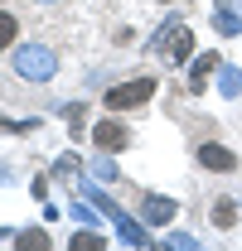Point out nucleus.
<instances>
[{
	"label": "nucleus",
	"instance_id": "1",
	"mask_svg": "<svg viewBox=\"0 0 242 251\" xmlns=\"http://www.w3.org/2000/svg\"><path fill=\"white\" fill-rule=\"evenodd\" d=\"M155 97V77H131V82H121L107 92V111H126V106H141V101H151Z\"/></svg>",
	"mask_w": 242,
	"mask_h": 251
},
{
	"label": "nucleus",
	"instance_id": "2",
	"mask_svg": "<svg viewBox=\"0 0 242 251\" xmlns=\"http://www.w3.org/2000/svg\"><path fill=\"white\" fill-rule=\"evenodd\" d=\"M199 164L204 169H218V174H233L238 169V155L228 145H199Z\"/></svg>",
	"mask_w": 242,
	"mask_h": 251
},
{
	"label": "nucleus",
	"instance_id": "3",
	"mask_svg": "<svg viewBox=\"0 0 242 251\" xmlns=\"http://www.w3.org/2000/svg\"><path fill=\"white\" fill-rule=\"evenodd\" d=\"M92 140H97V150H126V140H131V130L121 121H102L92 130Z\"/></svg>",
	"mask_w": 242,
	"mask_h": 251
},
{
	"label": "nucleus",
	"instance_id": "4",
	"mask_svg": "<svg viewBox=\"0 0 242 251\" xmlns=\"http://www.w3.org/2000/svg\"><path fill=\"white\" fill-rule=\"evenodd\" d=\"M15 39H20V20H15L10 10H0V53H5Z\"/></svg>",
	"mask_w": 242,
	"mask_h": 251
},
{
	"label": "nucleus",
	"instance_id": "5",
	"mask_svg": "<svg viewBox=\"0 0 242 251\" xmlns=\"http://www.w3.org/2000/svg\"><path fill=\"white\" fill-rule=\"evenodd\" d=\"M189 44H194V34H189V29H180L175 39H170V49H165V53L180 63V58H189Z\"/></svg>",
	"mask_w": 242,
	"mask_h": 251
},
{
	"label": "nucleus",
	"instance_id": "6",
	"mask_svg": "<svg viewBox=\"0 0 242 251\" xmlns=\"http://www.w3.org/2000/svg\"><path fill=\"white\" fill-rule=\"evenodd\" d=\"M233 218H238L233 203H213V222H218V227H233Z\"/></svg>",
	"mask_w": 242,
	"mask_h": 251
},
{
	"label": "nucleus",
	"instance_id": "7",
	"mask_svg": "<svg viewBox=\"0 0 242 251\" xmlns=\"http://www.w3.org/2000/svg\"><path fill=\"white\" fill-rule=\"evenodd\" d=\"M73 247H78V251H102V237H92V232H78V237H73Z\"/></svg>",
	"mask_w": 242,
	"mask_h": 251
},
{
	"label": "nucleus",
	"instance_id": "8",
	"mask_svg": "<svg viewBox=\"0 0 242 251\" xmlns=\"http://www.w3.org/2000/svg\"><path fill=\"white\" fill-rule=\"evenodd\" d=\"M20 247H30V251H44V247H49V237H44V232H25V237H20Z\"/></svg>",
	"mask_w": 242,
	"mask_h": 251
},
{
	"label": "nucleus",
	"instance_id": "9",
	"mask_svg": "<svg viewBox=\"0 0 242 251\" xmlns=\"http://www.w3.org/2000/svg\"><path fill=\"white\" fill-rule=\"evenodd\" d=\"M213 63H218L213 53H209V58H199V68H194V87H204V77L213 73Z\"/></svg>",
	"mask_w": 242,
	"mask_h": 251
}]
</instances>
